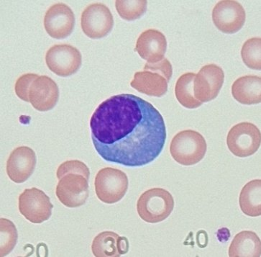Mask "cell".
Here are the masks:
<instances>
[{"label": "cell", "mask_w": 261, "mask_h": 257, "mask_svg": "<svg viewBox=\"0 0 261 257\" xmlns=\"http://www.w3.org/2000/svg\"><path fill=\"white\" fill-rule=\"evenodd\" d=\"M94 148L106 162L129 167L153 162L166 143L164 118L150 102L131 94L101 103L90 119Z\"/></svg>", "instance_id": "6da1fadb"}, {"label": "cell", "mask_w": 261, "mask_h": 257, "mask_svg": "<svg viewBox=\"0 0 261 257\" xmlns=\"http://www.w3.org/2000/svg\"><path fill=\"white\" fill-rule=\"evenodd\" d=\"M207 145L204 136L193 130L178 133L170 145V153L181 165L192 166L201 162L206 155Z\"/></svg>", "instance_id": "7a4b0ae2"}, {"label": "cell", "mask_w": 261, "mask_h": 257, "mask_svg": "<svg viewBox=\"0 0 261 257\" xmlns=\"http://www.w3.org/2000/svg\"><path fill=\"white\" fill-rule=\"evenodd\" d=\"M174 208V200L169 191L152 188L143 192L137 202V211L142 220L158 223L169 218Z\"/></svg>", "instance_id": "3957f363"}, {"label": "cell", "mask_w": 261, "mask_h": 257, "mask_svg": "<svg viewBox=\"0 0 261 257\" xmlns=\"http://www.w3.org/2000/svg\"><path fill=\"white\" fill-rule=\"evenodd\" d=\"M127 174L120 169L105 167L98 171L94 181L96 195L106 204H115L123 198L128 190Z\"/></svg>", "instance_id": "277c9868"}, {"label": "cell", "mask_w": 261, "mask_h": 257, "mask_svg": "<svg viewBox=\"0 0 261 257\" xmlns=\"http://www.w3.org/2000/svg\"><path fill=\"white\" fill-rule=\"evenodd\" d=\"M260 131L251 122L238 123L227 134V144L229 151L240 158L255 155L260 148Z\"/></svg>", "instance_id": "5b68a950"}, {"label": "cell", "mask_w": 261, "mask_h": 257, "mask_svg": "<svg viewBox=\"0 0 261 257\" xmlns=\"http://www.w3.org/2000/svg\"><path fill=\"white\" fill-rule=\"evenodd\" d=\"M18 206L22 216L35 224H40L48 220L54 208L50 197L36 188L24 190L19 197Z\"/></svg>", "instance_id": "8992f818"}, {"label": "cell", "mask_w": 261, "mask_h": 257, "mask_svg": "<svg viewBox=\"0 0 261 257\" xmlns=\"http://www.w3.org/2000/svg\"><path fill=\"white\" fill-rule=\"evenodd\" d=\"M45 63L53 73L61 78H68L80 69L82 54L73 45H55L47 52Z\"/></svg>", "instance_id": "52a82bcc"}, {"label": "cell", "mask_w": 261, "mask_h": 257, "mask_svg": "<svg viewBox=\"0 0 261 257\" xmlns=\"http://www.w3.org/2000/svg\"><path fill=\"white\" fill-rule=\"evenodd\" d=\"M81 25L84 33L89 38H104L113 29V14L106 5L101 3L89 5L82 12Z\"/></svg>", "instance_id": "ba28073f"}, {"label": "cell", "mask_w": 261, "mask_h": 257, "mask_svg": "<svg viewBox=\"0 0 261 257\" xmlns=\"http://www.w3.org/2000/svg\"><path fill=\"white\" fill-rule=\"evenodd\" d=\"M89 180L82 174L70 173L59 179L56 195L66 207L75 208L84 205L89 197Z\"/></svg>", "instance_id": "9c48e42d"}, {"label": "cell", "mask_w": 261, "mask_h": 257, "mask_svg": "<svg viewBox=\"0 0 261 257\" xmlns=\"http://www.w3.org/2000/svg\"><path fill=\"white\" fill-rule=\"evenodd\" d=\"M225 80L223 69L216 64L203 66L194 80V94L201 103L209 102L217 97Z\"/></svg>", "instance_id": "30bf717a"}, {"label": "cell", "mask_w": 261, "mask_h": 257, "mask_svg": "<svg viewBox=\"0 0 261 257\" xmlns=\"http://www.w3.org/2000/svg\"><path fill=\"white\" fill-rule=\"evenodd\" d=\"M213 20L217 29L227 34L241 31L246 20L245 9L234 0L219 2L213 10Z\"/></svg>", "instance_id": "8fae6325"}, {"label": "cell", "mask_w": 261, "mask_h": 257, "mask_svg": "<svg viewBox=\"0 0 261 257\" xmlns=\"http://www.w3.org/2000/svg\"><path fill=\"white\" fill-rule=\"evenodd\" d=\"M43 24L45 31L51 38L64 39L74 29V13L67 5L57 3L47 10Z\"/></svg>", "instance_id": "7c38bea8"}, {"label": "cell", "mask_w": 261, "mask_h": 257, "mask_svg": "<svg viewBox=\"0 0 261 257\" xmlns=\"http://www.w3.org/2000/svg\"><path fill=\"white\" fill-rule=\"evenodd\" d=\"M37 163L36 153L28 146L17 147L7 162V174L13 183H24L34 172Z\"/></svg>", "instance_id": "4fadbf2b"}, {"label": "cell", "mask_w": 261, "mask_h": 257, "mask_svg": "<svg viewBox=\"0 0 261 257\" xmlns=\"http://www.w3.org/2000/svg\"><path fill=\"white\" fill-rule=\"evenodd\" d=\"M29 102L35 109L47 112L57 106L59 99L57 84L48 76H38L29 89Z\"/></svg>", "instance_id": "5bb4252c"}, {"label": "cell", "mask_w": 261, "mask_h": 257, "mask_svg": "<svg viewBox=\"0 0 261 257\" xmlns=\"http://www.w3.org/2000/svg\"><path fill=\"white\" fill-rule=\"evenodd\" d=\"M166 49V36L158 30H147L142 33L137 40L136 52L142 59L150 64L163 60Z\"/></svg>", "instance_id": "9a60e30c"}, {"label": "cell", "mask_w": 261, "mask_h": 257, "mask_svg": "<svg viewBox=\"0 0 261 257\" xmlns=\"http://www.w3.org/2000/svg\"><path fill=\"white\" fill-rule=\"evenodd\" d=\"M129 248L128 239L113 232L98 234L92 245V253L96 257L121 256L128 252Z\"/></svg>", "instance_id": "2e32d148"}, {"label": "cell", "mask_w": 261, "mask_h": 257, "mask_svg": "<svg viewBox=\"0 0 261 257\" xmlns=\"http://www.w3.org/2000/svg\"><path fill=\"white\" fill-rule=\"evenodd\" d=\"M168 80L157 71L144 70L135 73L130 86L141 93L161 97L168 92Z\"/></svg>", "instance_id": "e0dca14e"}, {"label": "cell", "mask_w": 261, "mask_h": 257, "mask_svg": "<svg viewBox=\"0 0 261 257\" xmlns=\"http://www.w3.org/2000/svg\"><path fill=\"white\" fill-rule=\"evenodd\" d=\"M232 97L241 104L251 106L261 102V78L259 76H242L232 85Z\"/></svg>", "instance_id": "ac0fdd59"}, {"label": "cell", "mask_w": 261, "mask_h": 257, "mask_svg": "<svg viewBox=\"0 0 261 257\" xmlns=\"http://www.w3.org/2000/svg\"><path fill=\"white\" fill-rule=\"evenodd\" d=\"M261 243L260 238L251 230H243L234 237L229 247L230 257H260Z\"/></svg>", "instance_id": "d6986e66"}, {"label": "cell", "mask_w": 261, "mask_h": 257, "mask_svg": "<svg viewBox=\"0 0 261 257\" xmlns=\"http://www.w3.org/2000/svg\"><path fill=\"white\" fill-rule=\"evenodd\" d=\"M261 181L254 179L242 189L239 204L242 212L246 216L257 217L261 215Z\"/></svg>", "instance_id": "ffe728a7"}, {"label": "cell", "mask_w": 261, "mask_h": 257, "mask_svg": "<svg viewBox=\"0 0 261 257\" xmlns=\"http://www.w3.org/2000/svg\"><path fill=\"white\" fill-rule=\"evenodd\" d=\"M194 73H186L177 80L175 86V94L178 102L188 109H195L202 106L195 98L194 94Z\"/></svg>", "instance_id": "44dd1931"}, {"label": "cell", "mask_w": 261, "mask_h": 257, "mask_svg": "<svg viewBox=\"0 0 261 257\" xmlns=\"http://www.w3.org/2000/svg\"><path fill=\"white\" fill-rule=\"evenodd\" d=\"M147 5L146 0H117L115 2V8L119 15L127 21L138 20L143 16L146 12Z\"/></svg>", "instance_id": "7402d4cb"}, {"label": "cell", "mask_w": 261, "mask_h": 257, "mask_svg": "<svg viewBox=\"0 0 261 257\" xmlns=\"http://www.w3.org/2000/svg\"><path fill=\"white\" fill-rule=\"evenodd\" d=\"M261 38H250L245 42L241 49V57L250 69H261Z\"/></svg>", "instance_id": "603a6c76"}, {"label": "cell", "mask_w": 261, "mask_h": 257, "mask_svg": "<svg viewBox=\"0 0 261 257\" xmlns=\"http://www.w3.org/2000/svg\"><path fill=\"white\" fill-rule=\"evenodd\" d=\"M0 232H1V247H0V256H6L11 252L16 246L17 230L16 226L11 220L6 218L0 219Z\"/></svg>", "instance_id": "cb8c5ba5"}, {"label": "cell", "mask_w": 261, "mask_h": 257, "mask_svg": "<svg viewBox=\"0 0 261 257\" xmlns=\"http://www.w3.org/2000/svg\"><path fill=\"white\" fill-rule=\"evenodd\" d=\"M70 173L82 174L87 179H89L90 171L84 162L79 160L66 161L59 166L57 171V178L60 179L62 176Z\"/></svg>", "instance_id": "d4e9b609"}, {"label": "cell", "mask_w": 261, "mask_h": 257, "mask_svg": "<svg viewBox=\"0 0 261 257\" xmlns=\"http://www.w3.org/2000/svg\"><path fill=\"white\" fill-rule=\"evenodd\" d=\"M38 75L36 73H25L17 79L15 85V91L17 97L24 102H29V89L31 84Z\"/></svg>", "instance_id": "484cf974"}, {"label": "cell", "mask_w": 261, "mask_h": 257, "mask_svg": "<svg viewBox=\"0 0 261 257\" xmlns=\"http://www.w3.org/2000/svg\"><path fill=\"white\" fill-rule=\"evenodd\" d=\"M144 70H148V71H157L164 75L168 82H169L172 76L173 69L171 63L167 59H164L159 62L154 63V64H150L146 63L144 66Z\"/></svg>", "instance_id": "4316f807"}]
</instances>
